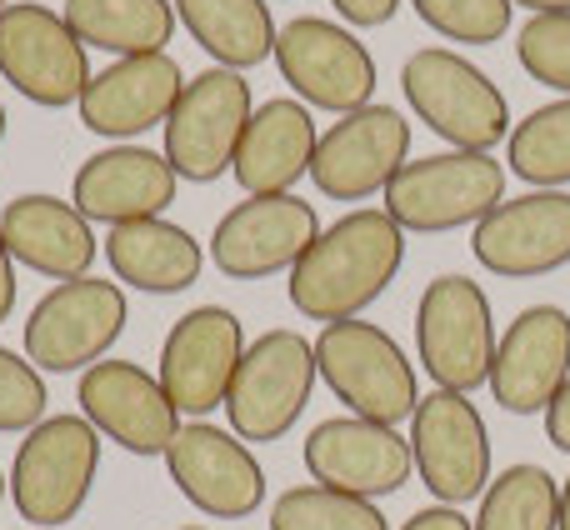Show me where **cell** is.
<instances>
[{
	"label": "cell",
	"mask_w": 570,
	"mask_h": 530,
	"mask_svg": "<svg viewBox=\"0 0 570 530\" xmlns=\"http://www.w3.org/2000/svg\"><path fill=\"white\" fill-rule=\"evenodd\" d=\"M405 265V230L385 210H345L335 226L315 236V246L295 261L291 305L305 321H355L365 305H375Z\"/></svg>",
	"instance_id": "1"
},
{
	"label": "cell",
	"mask_w": 570,
	"mask_h": 530,
	"mask_svg": "<svg viewBox=\"0 0 570 530\" xmlns=\"http://www.w3.org/2000/svg\"><path fill=\"white\" fill-rule=\"evenodd\" d=\"M505 200V166L491 150H441L405 160L385 186V216L415 236L481 226Z\"/></svg>",
	"instance_id": "2"
},
{
	"label": "cell",
	"mask_w": 570,
	"mask_h": 530,
	"mask_svg": "<svg viewBox=\"0 0 570 530\" xmlns=\"http://www.w3.org/2000/svg\"><path fill=\"white\" fill-rule=\"evenodd\" d=\"M401 90L411 110L451 140V150H491L511 140V106L481 66L451 46H425L401 66Z\"/></svg>",
	"instance_id": "3"
},
{
	"label": "cell",
	"mask_w": 570,
	"mask_h": 530,
	"mask_svg": "<svg viewBox=\"0 0 570 530\" xmlns=\"http://www.w3.org/2000/svg\"><path fill=\"white\" fill-rule=\"evenodd\" d=\"M315 365L321 381L335 391V401H345V411L361 421H411L421 405V381L415 365L405 361L401 341L391 331H381L375 321H335L321 325L315 335Z\"/></svg>",
	"instance_id": "4"
},
{
	"label": "cell",
	"mask_w": 570,
	"mask_h": 530,
	"mask_svg": "<svg viewBox=\"0 0 570 530\" xmlns=\"http://www.w3.org/2000/svg\"><path fill=\"white\" fill-rule=\"evenodd\" d=\"M100 471V431L86 415H46L26 431L10 465V501L20 521L36 530H60L90 501Z\"/></svg>",
	"instance_id": "5"
},
{
	"label": "cell",
	"mask_w": 570,
	"mask_h": 530,
	"mask_svg": "<svg viewBox=\"0 0 570 530\" xmlns=\"http://www.w3.org/2000/svg\"><path fill=\"white\" fill-rule=\"evenodd\" d=\"M321 381L315 341H305L291 325L256 335L240 355V371L226 395V425L246 445H271L291 431L311 405V391Z\"/></svg>",
	"instance_id": "6"
},
{
	"label": "cell",
	"mask_w": 570,
	"mask_h": 530,
	"mask_svg": "<svg viewBox=\"0 0 570 530\" xmlns=\"http://www.w3.org/2000/svg\"><path fill=\"white\" fill-rule=\"evenodd\" d=\"M130 321L126 291L100 275L60 281L46 291L26 315V361L40 375H86L96 361H106Z\"/></svg>",
	"instance_id": "7"
},
{
	"label": "cell",
	"mask_w": 570,
	"mask_h": 530,
	"mask_svg": "<svg viewBox=\"0 0 570 530\" xmlns=\"http://www.w3.org/2000/svg\"><path fill=\"white\" fill-rule=\"evenodd\" d=\"M256 100H250V80L240 70L210 66L186 80L176 110L166 116V160L180 180L190 186H210L236 166L240 136H246Z\"/></svg>",
	"instance_id": "8"
},
{
	"label": "cell",
	"mask_w": 570,
	"mask_h": 530,
	"mask_svg": "<svg viewBox=\"0 0 570 530\" xmlns=\"http://www.w3.org/2000/svg\"><path fill=\"white\" fill-rule=\"evenodd\" d=\"M495 315L491 301L465 275H435L415 305V351L435 391L471 395L475 385H491L495 361Z\"/></svg>",
	"instance_id": "9"
},
{
	"label": "cell",
	"mask_w": 570,
	"mask_h": 530,
	"mask_svg": "<svg viewBox=\"0 0 570 530\" xmlns=\"http://www.w3.org/2000/svg\"><path fill=\"white\" fill-rule=\"evenodd\" d=\"M0 76L30 100V106H80L90 86V56L66 16L40 0H10L0 10Z\"/></svg>",
	"instance_id": "10"
},
{
	"label": "cell",
	"mask_w": 570,
	"mask_h": 530,
	"mask_svg": "<svg viewBox=\"0 0 570 530\" xmlns=\"http://www.w3.org/2000/svg\"><path fill=\"white\" fill-rule=\"evenodd\" d=\"M271 60L281 66L285 86L301 96V106L331 110V116H351V110L371 106L375 80H381L371 50L355 40V30L321 16L285 20Z\"/></svg>",
	"instance_id": "11"
},
{
	"label": "cell",
	"mask_w": 570,
	"mask_h": 530,
	"mask_svg": "<svg viewBox=\"0 0 570 530\" xmlns=\"http://www.w3.org/2000/svg\"><path fill=\"white\" fill-rule=\"evenodd\" d=\"M411 461L421 471L425 491L441 506H465L485 495L495 481L491 471V435L471 395L431 391L411 415Z\"/></svg>",
	"instance_id": "12"
},
{
	"label": "cell",
	"mask_w": 570,
	"mask_h": 530,
	"mask_svg": "<svg viewBox=\"0 0 570 530\" xmlns=\"http://www.w3.org/2000/svg\"><path fill=\"white\" fill-rule=\"evenodd\" d=\"M246 355V331L240 315L226 305H196L186 311L160 341V385H166L170 405L190 421H206L220 411L230 395V381Z\"/></svg>",
	"instance_id": "13"
},
{
	"label": "cell",
	"mask_w": 570,
	"mask_h": 530,
	"mask_svg": "<svg viewBox=\"0 0 570 530\" xmlns=\"http://www.w3.org/2000/svg\"><path fill=\"white\" fill-rule=\"evenodd\" d=\"M170 485L210 521H246L266 506V471L236 431L210 421L180 425L166 451Z\"/></svg>",
	"instance_id": "14"
},
{
	"label": "cell",
	"mask_w": 570,
	"mask_h": 530,
	"mask_svg": "<svg viewBox=\"0 0 570 530\" xmlns=\"http://www.w3.org/2000/svg\"><path fill=\"white\" fill-rule=\"evenodd\" d=\"M80 415L100 431V441H116L130 455H166L180 435V411L170 405L160 375L136 361H96L76 385Z\"/></svg>",
	"instance_id": "15"
},
{
	"label": "cell",
	"mask_w": 570,
	"mask_h": 530,
	"mask_svg": "<svg viewBox=\"0 0 570 530\" xmlns=\"http://www.w3.org/2000/svg\"><path fill=\"white\" fill-rule=\"evenodd\" d=\"M411 160V120L391 106H361L321 136L311 180L331 200H371Z\"/></svg>",
	"instance_id": "16"
},
{
	"label": "cell",
	"mask_w": 570,
	"mask_h": 530,
	"mask_svg": "<svg viewBox=\"0 0 570 530\" xmlns=\"http://www.w3.org/2000/svg\"><path fill=\"white\" fill-rule=\"evenodd\" d=\"M321 216L301 196H246L216 220L210 236V261L230 281H266V275H291L295 261L315 246Z\"/></svg>",
	"instance_id": "17"
},
{
	"label": "cell",
	"mask_w": 570,
	"mask_h": 530,
	"mask_svg": "<svg viewBox=\"0 0 570 530\" xmlns=\"http://www.w3.org/2000/svg\"><path fill=\"white\" fill-rule=\"evenodd\" d=\"M305 471L325 491L381 501L411 481V441L395 435V425L361 421V415H331L305 435Z\"/></svg>",
	"instance_id": "18"
},
{
	"label": "cell",
	"mask_w": 570,
	"mask_h": 530,
	"mask_svg": "<svg viewBox=\"0 0 570 530\" xmlns=\"http://www.w3.org/2000/svg\"><path fill=\"white\" fill-rule=\"evenodd\" d=\"M471 251L505 281H535L570 265V190L511 196L471 230Z\"/></svg>",
	"instance_id": "19"
},
{
	"label": "cell",
	"mask_w": 570,
	"mask_h": 530,
	"mask_svg": "<svg viewBox=\"0 0 570 530\" xmlns=\"http://www.w3.org/2000/svg\"><path fill=\"white\" fill-rule=\"evenodd\" d=\"M570 381V315L561 305H525L495 341L491 391L501 411L546 415Z\"/></svg>",
	"instance_id": "20"
},
{
	"label": "cell",
	"mask_w": 570,
	"mask_h": 530,
	"mask_svg": "<svg viewBox=\"0 0 570 530\" xmlns=\"http://www.w3.org/2000/svg\"><path fill=\"white\" fill-rule=\"evenodd\" d=\"M180 90H186V76H180L176 56H166V50H156V56H126L90 76L76 110L90 136L126 140L130 146L136 136L166 126Z\"/></svg>",
	"instance_id": "21"
},
{
	"label": "cell",
	"mask_w": 570,
	"mask_h": 530,
	"mask_svg": "<svg viewBox=\"0 0 570 530\" xmlns=\"http://www.w3.org/2000/svg\"><path fill=\"white\" fill-rule=\"evenodd\" d=\"M180 190V176L170 170L166 150L150 146H106L76 170L70 206L90 226H130V220H156L170 210Z\"/></svg>",
	"instance_id": "22"
},
{
	"label": "cell",
	"mask_w": 570,
	"mask_h": 530,
	"mask_svg": "<svg viewBox=\"0 0 570 530\" xmlns=\"http://www.w3.org/2000/svg\"><path fill=\"white\" fill-rule=\"evenodd\" d=\"M0 236L10 256L46 281H80L100 256V241L90 220L60 196H16L0 210Z\"/></svg>",
	"instance_id": "23"
},
{
	"label": "cell",
	"mask_w": 570,
	"mask_h": 530,
	"mask_svg": "<svg viewBox=\"0 0 570 530\" xmlns=\"http://www.w3.org/2000/svg\"><path fill=\"white\" fill-rule=\"evenodd\" d=\"M315 146H321V130H315L311 106L285 96L266 100V106H256L246 136H240L230 176L246 196H291L295 180L311 176Z\"/></svg>",
	"instance_id": "24"
},
{
	"label": "cell",
	"mask_w": 570,
	"mask_h": 530,
	"mask_svg": "<svg viewBox=\"0 0 570 530\" xmlns=\"http://www.w3.org/2000/svg\"><path fill=\"white\" fill-rule=\"evenodd\" d=\"M106 265L116 285L146 295H180L200 281L206 251L186 226L156 216V220H130V226L106 230Z\"/></svg>",
	"instance_id": "25"
},
{
	"label": "cell",
	"mask_w": 570,
	"mask_h": 530,
	"mask_svg": "<svg viewBox=\"0 0 570 530\" xmlns=\"http://www.w3.org/2000/svg\"><path fill=\"white\" fill-rule=\"evenodd\" d=\"M176 20L190 30L200 50L226 70H250L276 56V16L271 0H170Z\"/></svg>",
	"instance_id": "26"
},
{
	"label": "cell",
	"mask_w": 570,
	"mask_h": 530,
	"mask_svg": "<svg viewBox=\"0 0 570 530\" xmlns=\"http://www.w3.org/2000/svg\"><path fill=\"white\" fill-rule=\"evenodd\" d=\"M60 16L80 36V46H96L116 60L156 56L180 26L170 0H66Z\"/></svg>",
	"instance_id": "27"
},
{
	"label": "cell",
	"mask_w": 570,
	"mask_h": 530,
	"mask_svg": "<svg viewBox=\"0 0 570 530\" xmlns=\"http://www.w3.org/2000/svg\"><path fill=\"white\" fill-rule=\"evenodd\" d=\"M475 530H561V485L546 465H505L481 495Z\"/></svg>",
	"instance_id": "28"
},
{
	"label": "cell",
	"mask_w": 570,
	"mask_h": 530,
	"mask_svg": "<svg viewBox=\"0 0 570 530\" xmlns=\"http://www.w3.org/2000/svg\"><path fill=\"white\" fill-rule=\"evenodd\" d=\"M505 170L535 190L570 186V96L531 110L505 140Z\"/></svg>",
	"instance_id": "29"
},
{
	"label": "cell",
	"mask_w": 570,
	"mask_h": 530,
	"mask_svg": "<svg viewBox=\"0 0 570 530\" xmlns=\"http://www.w3.org/2000/svg\"><path fill=\"white\" fill-rule=\"evenodd\" d=\"M271 530H385L375 501L325 491V485H291L271 506Z\"/></svg>",
	"instance_id": "30"
},
{
	"label": "cell",
	"mask_w": 570,
	"mask_h": 530,
	"mask_svg": "<svg viewBox=\"0 0 570 530\" xmlns=\"http://www.w3.org/2000/svg\"><path fill=\"white\" fill-rule=\"evenodd\" d=\"M411 6L435 36L461 46H491L511 30L515 16V0H411Z\"/></svg>",
	"instance_id": "31"
},
{
	"label": "cell",
	"mask_w": 570,
	"mask_h": 530,
	"mask_svg": "<svg viewBox=\"0 0 570 530\" xmlns=\"http://www.w3.org/2000/svg\"><path fill=\"white\" fill-rule=\"evenodd\" d=\"M515 60L531 80L570 96V16H531L515 36Z\"/></svg>",
	"instance_id": "32"
},
{
	"label": "cell",
	"mask_w": 570,
	"mask_h": 530,
	"mask_svg": "<svg viewBox=\"0 0 570 530\" xmlns=\"http://www.w3.org/2000/svg\"><path fill=\"white\" fill-rule=\"evenodd\" d=\"M46 375L26 355L0 345V435H26L46 421Z\"/></svg>",
	"instance_id": "33"
},
{
	"label": "cell",
	"mask_w": 570,
	"mask_h": 530,
	"mask_svg": "<svg viewBox=\"0 0 570 530\" xmlns=\"http://www.w3.org/2000/svg\"><path fill=\"white\" fill-rule=\"evenodd\" d=\"M331 6H335V16H341L345 26L375 30V26H385V20H395L401 0H331Z\"/></svg>",
	"instance_id": "34"
},
{
	"label": "cell",
	"mask_w": 570,
	"mask_h": 530,
	"mask_svg": "<svg viewBox=\"0 0 570 530\" xmlns=\"http://www.w3.org/2000/svg\"><path fill=\"white\" fill-rule=\"evenodd\" d=\"M401 530H475V521H465L461 506H425L411 521H401Z\"/></svg>",
	"instance_id": "35"
},
{
	"label": "cell",
	"mask_w": 570,
	"mask_h": 530,
	"mask_svg": "<svg viewBox=\"0 0 570 530\" xmlns=\"http://www.w3.org/2000/svg\"><path fill=\"white\" fill-rule=\"evenodd\" d=\"M546 441H551L556 451L570 455V381L561 385V395L551 401V411H546Z\"/></svg>",
	"instance_id": "36"
},
{
	"label": "cell",
	"mask_w": 570,
	"mask_h": 530,
	"mask_svg": "<svg viewBox=\"0 0 570 530\" xmlns=\"http://www.w3.org/2000/svg\"><path fill=\"white\" fill-rule=\"evenodd\" d=\"M16 315V256H10L6 236H0V325Z\"/></svg>",
	"instance_id": "37"
},
{
	"label": "cell",
	"mask_w": 570,
	"mask_h": 530,
	"mask_svg": "<svg viewBox=\"0 0 570 530\" xmlns=\"http://www.w3.org/2000/svg\"><path fill=\"white\" fill-rule=\"evenodd\" d=\"M515 6H525L531 16H570V0H515Z\"/></svg>",
	"instance_id": "38"
},
{
	"label": "cell",
	"mask_w": 570,
	"mask_h": 530,
	"mask_svg": "<svg viewBox=\"0 0 570 530\" xmlns=\"http://www.w3.org/2000/svg\"><path fill=\"white\" fill-rule=\"evenodd\" d=\"M561 530H570V475H566V485H561Z\"/></svg>",
	"instance_id": "39"
},
{
	"label": "cell",
	"mask_w": 570,
	"mask_h": 530,
	"mask_svg": "<svg viewBox=\"0 0 570 530\" xmlns=\"http://www.w3.org/2000/svg\"><path fill=\"white\" fill-rule=\"evenodd\" d=\"M6 491H10V475H6V471H0V501H6Z\"/></svg>",
	"instance_id": "40"
},
{
	"label": "cell",
	"mask_w": 570,
	"mask_h": 530,
	"mask_svg": "<svg viewBox=\"0 0 570 530\" xmlns=\"http://www.w3.org/2000/svg\"><path fill=\"white\" fill-rule=\"evenodd\" d=\"M0 140H6V106H0Z\"/></svg>",
	"instance_id": "41"
},
{
	"label": "cell",
	"mask_w": 570,
	"mask_h": 530,
	"mask_svg": "<svg viewBox=\"0 0 570 530\" xmlns=\"http://www.w3.org/2000/svg\"><path fill=\"white\" fill-rule=\"evenodd\" d=\"M186 530H206V526H186Z\"/></svg>",
	"instance_id": "42"
},
{
	"label": "cell",
	"mask_w": 570,
	"mask_h": 530,
	"mask_svg": "<svg viewBox=\"0 0 570 530\" xmlns=\"http://www.w3.org/2000/svg\"><path fill=\"white\" fill-rule=\"evenodd\" d=\"M6 6H10V0H0V10H6Z\"/></svg>",
	"instance_id": "43"
}]
</instances>
